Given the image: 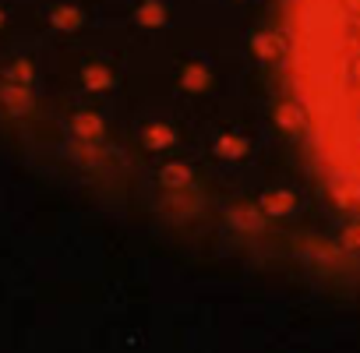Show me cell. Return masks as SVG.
<instances>
[{
  "label": "cell",
  "mask_w": 360,
  "mask_h": 353,
  "mask_svg": "<svg viewBox=\"0 0 360 353\" xmlns=\"http://www.w3.org/2000/svg\"><path fill=\"white\" fill-rule=\"evenodd\" d=\"M286 78L314 159L360 209V0H286Z\"/></svg>",
  "instance_id": "6da1fadb"
},
{
  "label": "cell",
  "mask_w": 360,
  "mask_h": 353,
  "mask_svg": "<svg viewBox=\"0 0 360 353\" xmlns=\"http://www.w3.org/2000/svg\"><path fill=\"white\" fill-rule=\"evenodd\" d=\"M0 99H4L8 110H22V106H25V92H22V89H11V85L0 89Z\"/></svg>",
  "instance_id": "7a4b0ae2"
},
{
  "label": "cell",
  "mask_w": 360,
  "mask_h": 353,
  "mask_svg": "<svg viewBox=\"0 0 360 353\" xmlns=\"http://www.w3.org/2000/svg\"><path fill=\"white\" fill-rule=\"evenodd\" d=\"M0 18H4V15H0Z\"/></svg>",
  "instance_id": "3957f363"
}]
</instances>
